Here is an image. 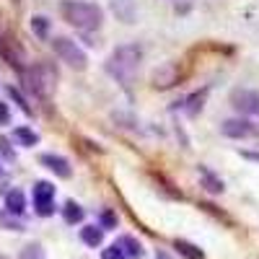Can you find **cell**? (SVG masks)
I'll return each instance as SVG.
<instances>
[{"mask_svg": "<svg viewBox=\"0 0 259 259\" xmlns=\"http://www.w3.org/2000/svg\"><path fill=\"white\" fill-rule=\"evenodd\" d=\"M13 138H16L21 145H26V148H31V145L39 143V135L34 133V130H29V127H16V130H13Z\"/></svg>", "mask_w": 259, "mask_h": 259, "instance_id": "9a60e30c", "label": "cell"}, {"mask_svg": "<svg viewBox=\"0 0 259 259\" xmlns=\"http://www.w3.org/2000/svg\"><path fill=\"white\" fill-rule=\"evenodd\" d=\"M13 3H18V0H13Z\"/></svg>", "mask_w": 259, "mask_h": 259, "instance_id": "4316f807", "label": "cell"}, {"mask_svg": "<svg viewBox=\"0 0 259 259\" xmlns=\"http://www.w3.org/2000/svg\"><path fill=\"white\" fill-rule=\"evenodd\" d=\"M140 57H143V50L138 45H122L109 55V60H106V73L127 85L133 80V75L138 73Z\"/></svg>", "mask_w": 259, "mask_h": 259, "instance_id": "6da1fadb", "label": "cell"}, {"mask_svg": "<svg viewBox=\"0 0 259 259\" xmlns=\"http://www.w3.org/2000/svg\"><path fill=\"white\" fill-rule=\"evenodd\" d=\"M150 83H153V89H158V91L171 89L174 83H179V65L177 62L158 65V68L153 70V75H150Z\"/></svg>", "mask_w": 259, "mask_h": 259, "instance_id": "ba28073f", "label": "cell"}, {"mask_svg": "<svg viewBox=\"0 0 259 259\" xmlns=\"http://www.w3.org/2000/svg\"><path fill=\"white\" fill-rule=\"evenodd\" d=\"M8 94H11V99H13V101H16V104L21 106V109L26 112V114H31V106L26 104V99H24V96L18 94V89H13V85H11V89H8Z\"/></svg>", "mask_w": 259, "mask_h": 259, "instance_id": "44dd1931", "label": "cell"}, {"mask_svg": "<svg viewBox=\"0 0 259 259\" xmlns=\"http://www.w3.org/2000/svg\"><path fill=\"white\" fill-rule=\"evenodd\" d=\"M221 130H223L226 138H236V140H239V138H249V135L256 133V130L251 127V122H246V119H226Z\"/></svg>", "mask_w": 259, "mask_h": 259, "instance_id": "30bf717a", "label": "cell"}, {"mask_svg": "<svg viewBox=\"0 0 259 259\" xmlns=\"http://www.w3.org/2000/svg\"><path fill=\"white\" fill-rule=\"evenodd\" d=\"M101 259H124V251H122L119 244H112V246H106L101 251Z\"/></svg>", "mask_w": 259, "mask_h": 259, "instance_id": "ffe728a7", "label": "cell"}, {"mask_svg": "<svg viewBox=\"0 0 259 259\" xmlns=\"http://www.w3.org/2000/svg\"><path fill=\"white\" fill-rule=\"evenodd\" d=\"M117 244L122 246L124 256H133V259H140V256H143V246H140L138 239H133V236H122Z\"/></svg>", "mask_w": 259, "mask_h": 259, "instance_id": "5bb4252c", "label": "cell"}, {"mask_svg": "<svg viewBox=\"0 0 259 259\" xmlns=\"http://www.w3.org/2000/svg\"><path fill=\"white\" fill-rule=\"evenodd\" d=\"M246 158H254V161H259V153H244Z\"/></svg>", "mask_w": 259, "mask_h": 259, "instance_id": "d4e9b609", "label": "cell"}, {"mask_svg": "<svg viewBox=\"0 0 259 259\" xmlns=\"http://www.w3.org/2000/svg\"><path fill=\"white\" fill-rule=\"evenodd\" d=\"M0 150H3V156H6L8 161H13V150H11V143H8L6 138H0Z\"/></svg>", "mask_w": 259, "mask_h": 259, "instance_id": "603a6c76", "label": "cell"}, {"mask_svg": "<svg viewBox=\"0 0 259 259\" xmlns=\"http://www.w3.org/2000/svg\"><path fill=\"white\" fill-rule=\"evenodd\" d=\"M231 106L239 114L254 117L259 119V91H249V89H236L231 94Z\"/></svg>", "mask_w": 259, "mask_h": 259, "instance_id": "5b68a950", "label": "cell"}, {"mask_svg": "<svg viewBox=\"0 0 259 259\" xmlns=\"http://www.w3.org/2000/svg\"><path fill=\"white\" fill-rule=\"evenodd\" d=\"M0 52H3V57L13 65V68L24 70V62H26L24 47L18 45V39H16L8 29H0Z\"/></svg>", "mask_w": 259, "mask_h": 259, "instance_id": "8992f818", "label": "cell"}, {"mask_svg": "<svg viewBox=\"0 0 259 259\" xmlns=\"http://www.w3.org/2000/svg\"><path fill=\"white\" fill-rule=\"evenodd\" d=\"M31 31H34L39 39H47V34H50V21H47L45 16H34V18H31Z\"/></svg>", "mask_w": 259, "mask_h": 259, "instance_id": "d6986e66", "label": "cell"}, {"mask_svg": "<svg viewBox=\"0 0 259 259\" xmlns=\"http://www.w3.org/2000/svg\"><path fill=\"white\" fill-rule=\"evenodd\" d=\"M174 246L179 249V254L182 256H187V259H202V251L194 246V244H189V241H182V239H177L174 241Z\"/></svg>", "mask_w": 259, "mask_h": 259, "instance_id": "ac0fdd59", "label": "cell"}, {"mask_svg": "<svg viewBox=\"0 0 259 259\" xmlns=\"http://www.w3.org/2000/svg\"><path fill=\"white\" fill-rule=\"evenodd\" d=\"M200 179L205 182V187H207L210 192H215V194H218V192H223V182H221L218 177H212V174H210V171H207L205 166H200Z\"/></svg>", "mask_w": 259, "mask_h": 259, "instance_id": "e0dca14e", "label": "cell"}, {"mask_svg": "<svg viewBox=\"0 0 259 259\" xmlns=\"http://www.w3.org/2000/svg\"><path fill=\"white\" fill-rule=\"evenodd\" d=\"M60 13L62 18L68 21L70 26L80 29V31H91V29H99L101 26V8L94 6V3H80V0H62L60 3Z\"/></svg>", "mask_w": 259, "mask_h": 259, "instance_id": "7a4b0ae2", "label": "cell"}, {"mask_svg": "<svg viewBox=\"0 0 259 259\" xmlns=\"http://www.w3.org/2000/svg\"><path fill=\"white\" fill-rule=\"evenodd\" d=\"M112 11L119 21L133 24L135 21V0H112Z\"/></svg>", "mask_w": 259, "mask_h": 259, "instance_id": "8fae6325", "label": "cell"}, {"mask_svg": "<svg viewBox=\"0 0 259 259\" xmlns=\"http://www.w3.org/2000/svg\"><path fill=\"white\" fill-rule=\"evenodd\" d=\"M101 221H104V228H114V226H117V221H114V215H112L109 210H106V212L101 215Z\"/></svg>", "mask_w": 259, "mask_h": 259, "instance_id": "cb8c5ba5", "label": "cell"}, {"mask_svg": "<svg viewBox=\"0 0 259 259\" xmlns=\"http://www.w3.org/2000/svg\"><path fill=\"white\" fill-rule=\"evenodd\" d=\"M39 163H41V166H47L52 174H57V177H62V179H70V174H73V168H70L68 158L55 156V153H45V156L39 158Z\"/></svg>", "mask_w": 259, "mask_h": 259, "instance_id": "9c48e42d", "label": "cell"}, {"mask_svg": "<svg viewBox=\"0 0 259 259\" xmlns=\"http://www.w3.org/2000/svg\"><path fill=\"white\" fill-rule=\"evenodd\" d=\"M52 47H55V52H57V57H60L62 62H68L70 68H75V70H85L89 57H85V52L75 45L73 39H68V36H55V39H52Z\"/></svg>", "mask_w": 259, "mask_h": 259, "instance_id": "277c9868", "label": "cell"}, {"mask_svg": "<svg viewBox=\"0 0 259 259\" xmlns=\"http://www.w3.org/2000/svg\"><path fill=\"white\" fill-rule=\"evenodd\" d=\"M80 241H83L85 246H91V249L101 246V241H104V228H101V226H83V228H80Z\"/></svg>", "mask_w": 259, "mask_h": 259, "instance_id": "4fadbf2b", "label": "cell"}, {"mask_svg": "<svg viewBox=\"0 0 259 259\" xmlns=\"http://www.w3.org/2000/svg\"><path fill=\"white\" fill-rule=\"evenodd\" d=\"M83 215H85L83 207L75 205V202H68V205L62 207V218H65V223H70V226H73V223H80V221H83Z\"/></svg>", "mask_w": 259, "mask_h": 259, "instance_id": "2e32d148", "label": "cell"}, {"mask_svg": "<svg viewBox=\"0 0 259 259\" xmlns=\"http://www.w3.org/2000/svg\"><path fill=\"white\" fill-rule=\"evenodd\" d=\"M34 207H36V215H41V218H50L55 212V187L50 182L34 184Z\"/></svg>", "mask_w": 259, "mask_h": 259, "instance_id": "52a82bcc", "label": "cell"}, {"mask_svg": "<svg viewBox=\"0 0 259 259\" xmlns=\"http://www.w3.org/2000/svg\"><path fill=\"white\" fill-rule=\"evenodd\" d=\"M11 122V109L6 101H0V124H8Z\"/></svg>", "mask_w": 259, "mask_h": 259, "instance_id": "7402d4cb", "label": "cell"}, {"mask_svg": "<svg viewBox=\"0 0 259 259\" xmlns=\"http://www.w3.org/2000/svg\"><path fill=\"white\" fill-rule=\"evenodd\" d=\"M24 210H26V197H24V192H21V189H11V192L6 194V212L21 215Z\"/></svg>", "mask_w": 259, "mask_h": 259, "instance_id": "7c38bea8", "label": "cell"}, {"mask_svg": "<svg viewBox=\"0 0 259 259\" xmlns=\"http://www.w3.org/2000/svg\"><path fill=\"white\" fill-rule=\"evenodd\" d=\"M24 80L29 83V89L34 94L47 96L55 89V83H57V70L52 68V65H47V62H39V65H34L31 70H24Z\"/></svg>", "mask_w": 259, "mask_h": 259, "instance_id": "3957f363", "label": "cell"}, {"mask_svg": "<svg viewBox=\"0 0 259 259\" xmlns=\"http://www.w3.org/2000/svg\"><path fill=\"white\" fill-rule=\"evenodd\" d=\"M0 179H3V166H0Z\"/></svg>", "mask_w": 259, "mask_h": 259, "instance_id": "484cf974", "label": "cell"}]
</instances>
